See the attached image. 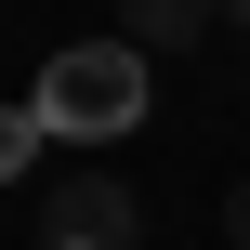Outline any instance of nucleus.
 I'll return each instance as SVG.
<instances>
[{
  "label": "nucleus",
  "instance_id": "obj_1",
  "mask_svg": "<svg viewBox=\"0 0 250 250\" xmlns=\"http://www.w3.org/2000/svg\"><path fill=\"white\" fill-rule=\"evenodd\" d=\"M26 119H40L53 145H119V132L145 119V53H132V40H79V53H53V66L26 79Z\"/></svg>",
  "mask_w": 250,
  "mask_h": 250
},
{
  "label": "nucleus",
  "instance_id": "obj_2",
  "mask_svg": "<svg viewBox=\"0 0 250 250\" xmlns=\"http://www.w3.org/2000/svg\"><path fill=\"white\" fill-rule=\"evenodd\" d=\"M40 250H145V198L105 171H53L40 185Z\"/></svg>",
  "mask_w": 250,
  "mask_h": 250
},
{
  "label": "nucleus",
  "instance_id": "obj_3",
  "mask_svg": "<svg viewBox=\"0 0 250 250\" xmlns=\"http://www.w3.org/2000/svg\"><path fill=\"white\" fill-rule=\"evenodd\" d=\"M211 26H224V0H119V40L132 53H198Z\"/></svg>",
  "mask_w": 250,
  "mask_h": 250
},
{
  "label": "nucleus",
  "instance_id": "obj_4",
  "mask_svg": "<svg viewBox=\"0 0 250 250\" xmlns=\"http://www.w3.org/2000/svg\"><path fill=\"white\" fill-rule=\"evenodd\" d=\"M40 145H53V132H40V119H26V105H0V185H13V171H26V158H40Z\"/></svg>",
  "mask_w": 250,
  "mask_h": 250
},
{
  "label": "nucleus",
  "instance_id": "obj_5",
  "mask_svg": "<svg viewBox=\"0 0 250 250\" xmlns=\"http://www.w3.org/2000/svg\"><path fill=\"white\" fill-rule=\"evenodd\" d=\"M224 237H237V250H250V185H224Z\"/></svg>",
  "mask_w": 250,
  "mask_h": 250
},
{
  "label": "nucleus",
  "instance_id": "obj_6",
  "mask_svg": "<svg viewBox=\"0 0 250 250\" xmlns=\"http://www.w3.org/2000/svg\"><path fill=\"white\" fill-rule=\"evenodd\" d=\"M224 26H250V0H224Z\"/></svg>",
  "mask_w": 250,
  "mask_h": 250
}]
</instances>
